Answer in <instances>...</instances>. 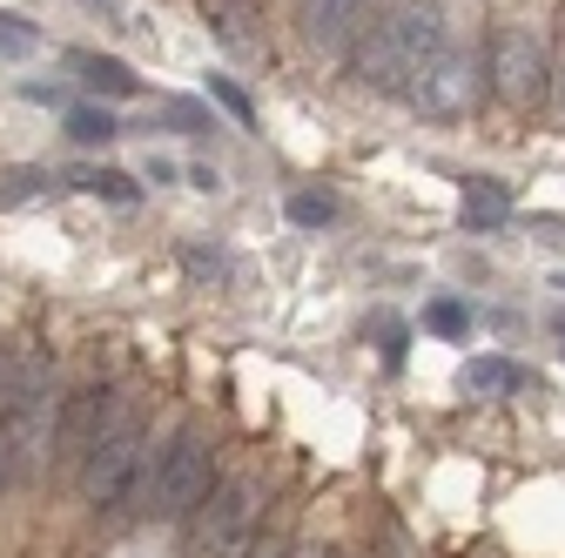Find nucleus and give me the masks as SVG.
Here are the masks:
<instances>
[{"label": "nucleus", "mask_w": 565, "mask_h": 558, "mask_svg": "<svg viewBox=\"0 0 565 558\" xmlns=\"http://www.w3.org/2000/svg\"><path fill=\"white\" fill-rule=\"evenodd\" d=\"M484 82L491 95H499L505 108H545L552 101V54L532 28L505 21V28H491V61H484Z\"/></svg>", "instance_id": "nucleus-6"}, {"label": "nucleus", "mask_w": 565, "mask_h": 558, "mask_svg": "<svg viewBox=\"0 0 565 558\" xmlns=\"http://www.w3.org/2000/svg\"><path fill=\"white\" fill-rule=\"evenodd\" d=\"M263 512H269V484L256 471H230L216 492L189 512L182 558H256L263 545Z\"/></svg>", "instance_id": "nucleus-4"}, {"label": "nucleus", "mask_w": 565, "mask_h": 558, "mask_svg": "<svg viewBox=\"0 0 565 558\" xmlns=\"http://www.w3.org/2000/svg\"><path fill=\"white\" fill-rule=\"evenodd\" d=\"M364 14H371V0H297L303 41H310V47H323V54L358 47V34H364Z\"/></svg>", "instance_id": "nucleus-9"}, {"label": "nucleus", "mask_w": 565, "mask_h": 558, "mask_svg": "<svg viewBox=\"0 0 565 558\" xmlns=\"http://www.w3.org/2000/svg\"><path fill=\"white\" fill-rule=\"evenodd\" d=\"M558 121H565V41H558V54H552V101H545Z\"/></svg>", "instance_id": "nucleus-23"}, {"label": "nucleus", "mask_w": 565, "mask_h": 558, "mask_svg": "<svg viewBox=\"0 0 565 558\" xmlns=\"http://www.w3.org/2000/svg\"><path fill=\"white\" fill-rule=\"evenodd\" d=\"M61 182L47 175V169H8L0 175V208H21V202H41V195H54Z\"/></svg>", "instance_id": "nucleus-14"}, {"label": "nucleus", "mask_w": 565, "mask_h": 558, "mask_svg": "<svg viewBox=\"0 0 565 558\" xmlns=\"http://www.w3.org/2000/svg\"><path fill=\"white\" fill-rule=\"evenodd\" d=\"M88 8H102V14H115V0H88Z\"/></svg>", "instance_id": "nucleus-26"}, {"label": "nucleus", "mask_w": 565, "mask_h": 558, "mask_svg": "<svg viewBox=\"0 0 565 558\" xmlns=\"http://www.w3.org/2000/svg\"><path fill=\"white\" fill-rule=\"evenodd\" d=\"M67 135H75L82 149H102V142H115V135H121V121L108 108H67Z\"/></svg>", "instance_id": "nucleus-15"}, {"label": "nucleus", "mask_w": 565, "mask_h": 558, "mask_svg": "<svg viewBox=\"0 0 565 558\" xmlns=\"http://www.w3.org/2000/svg\"><path fill=\"white\" fill-rule=\"evenodd\" d=\"M67 67L82 75V88H95V95H108V101H128V95H141V82L128 75V67H121L115 54H67Z\"/></svg>", "instance_id": "nucleus-10"}, {"label": "nucleus", "mask_w": 565, "mask_h": 558, "mask_svg": "<svg viewBox=\"0 0 565 558\" xmlns=\"http://www.w3.org/2000/svg\"><path fill=\"white\" fill-rule=\"evenodd\" d=\"M525 384H532V371L512 364V357H471L465 364V390H478V397H512Z\"/></svg>", "instance_id": "nucleus-11"}, {"label": "nucleus", "mask_w": 565, "mask_h": 558, "mask_svg": "<svg viewBox=\"0 0 565 558\" xmlns=\"http://www.w3.org/2000/svg\"><path fill=\"white\" fill-rule=\"evenodd\" d=\"M323 558H343V551H323Z\"/></svg>", "instance_id": "nucleus-27"}, {"label": "nucleus", "mask_w": 565, "mask_h": 558, "mask_svg": "<svg viewBox=\"0 0 565 558\" xmlns=\"http://www.w3.org/2000/svg\"><path fill=\"white\" fill-rule=\"evenodd\" d=\"M216 484H223L216 477V438H209L202 425H182V431H169V444H156L128 512L135 518H189Z\"/></svg>", "instance_id": "nucleus-3"}, {"label": "nucleus", "mask_w": 565, "mask_h": 558, "mask_svg": "<svg viewBox=\"0 0 565 558\" xmlns=\"http://www.w3.org/2000/svg\"><path fill=\"white\" fill-rule=\"evenodd\" d=\"M290 223H303V229H323V223H337V195H290Z\"/></svg>", "instance_id": "nucleus-19"}, {"label": "nucleus", "mask_w": 565, "mask_h": 558, "mask_svg": "<svg viewBox=\"0 0 565 558\" xmlns=\"http://www.w3.org/2000/svg\"><path fill=\"white\" fill-rule=\"evenodd\" d=\"M478 95H484V75H478V54L451 34L431 61L417 67V82H411V108L417 115H431V121H458V115H471L478 108Z\"/></svg>", "instance_id": "nucleus-7"}, {"label": "nucleus", "mask_w": 565, "mask_h": 558, "mask_svg": "<svg viewBox=\"0 0 565 558\" xmlns=\"http://www.w3.org/2000/svg\"><path fill=\"white\" fill-rule=\"evenodd\" d=\"M451 41V21L438 0H384V8L364 21L358 47H350V67L371 95H411L417 67L431 61Z\"/></svg>", "instance_id": "nucleus-2"}, {"label": "nucleus", "mask_w": 565, "mask_h": 558, "mask_svg": "<svg viewBox=\"0 0 565 558\" xmlns=\"http://www.w3.org/2000/svg\"><path fill=\"white\" fill-rule=\"evenodd\" d=\"M182 269L195 276V283H230V256L223 249H202V243L182 249Z\"/></svg>", "instance_id": "nucleus-17"}, {"label": "nucleus", "mask_w": 565, "mask_h": 558, "mask_svg": "<svg viewBox=\"0 0 565 558\" xmlns=\"http://www.w3.org/2000/svg\"><path fill=\"white\" fill-rule=\"evenodd\" d=\"M149 458H156V431H149V417L135 410V397L121 404V417L108 425V438L88 451V464L75 471V492L95 505V512H115V505H128L135 498V484H141V471H149Z\"/></svg>", "instance_id": "nucleus-5"}, {"label": "nucleus", "mask_w": 565, "mask_h": 558, "mask_svg": "<svg viewBox=\"0 0 565 558\" xmlns=\"http://www.w3.org/2000/svg\"><path fill=\"white\" fill-rule=\"evenodd\" d=\"M209 95H216V101H223V108H230L236 121H256V108H249V95H243V88H236L230 75H209Z\"/></svg>", "instance_id": "nucleus-21"}, {"label": "nucleus", "mask_w": 565, "mask_h": 558, "mask_svg": "<svg viewBox=\"0 0 565 558\" xmlns=\"http://www.w3.org/2000/svg\"><path fill=\"white\" fill-rule=\"evenodd\" d=\"M162 115H169V121H175V128H182V135H202V128H216V121H209V115H202V108H195V101H169V108H162Z\"/></svg>", "instance_id": "nucleus-22"}, {"label": "nucleus", "mask_w": 565, "mask_h": 558, "mask_svg": "<svg viewBox=\"0 0 565 558\" xmlns=\"http://www.w3.org/2000/svg\"><path fill=\"white\" fill-rule=\"evenodd\" d=\"M121 390H108V384H82V390H67V404H61V431H54V464L61 471H82L88 464V451L108 438V425L121 417Z\"/></svg>", "instance_id": "nucleus-8"}, {"label": "nucleus", "mask_w": 565, "mask_h": 558, "mask_svg": "<svg viewBox=\"0 0 565 558\" xmlns=\"http://www.w3.org/2000/svg\"><path fill=\"white\" fill-rule=\"evenodd\" d=\"M256 558H290V538H282V532H263V545H256Z\"/></svg>", "instance_id": "nucleus-24"}, {"label": "nucleus", "mask_w": 565, "mask_h": 558, "mask_svg": "<svg viewBox=\"0 0 565 558\" xmlns=\"http://www.w3.org/2000/svg\"><path fill=\"white\" fill-rule=\"evenodd\" d=\"M202 14H209V34H216L223 47H236V54H249L256 47V34H249V0H202Z\"/></svg>", "instance_id": "nucleus-13"}, {"label": "nucleus", "mask_w": 565, "mask_h": 558, "mask_svg": "<svg viewBox=\"0 0 565 558\" xmlns=\"http://www.w3.org/2000/svg\"><path fill=\"white\" fill-rule=\"evenodd\" d=\"M465 558H499V551H491V545H478V551H465Z\"/></svg>", "instance_id": "nucleus-25"}, {"label": "nucleus", "mask_w": 565, "mask_h": 558, "mask_svg": "<svg viewBox=\"0 0 565 558\" xmlns=\"http://www.w3.org/2000/svg\"><path fill=\"white\" fill-rule=\"evenodd\" d=\"M67 189H88V195H108V202H135L141 195L135 175H121V169H75V175H67Z\"/></svg>", "instance_id": "nucleus-16"}, {"label": "nucleus", "mask_w": 565, "mask_h": 558, "mask_svg": "<svg viewBox=\"0 0 565 558\" xmlns=\"http://www.w3.org/2000/svg\"><path fill=\"white\" fill-rule=\"evenodd\" d=\"M424 330H431V336H465V330H471V316H465V303L438 297L431 310H424Z\"/></svg>", "instance_id": "nucleus-20"}, {"label": "nucleus", "mask_w": 565, "mask_h": 558, "mask_svg": "<svg viewBox=\"0 0 565 558\" xmlns=\"http://www.w3.org/2000/svg\"><path fill=\"white\" fill-rule=\"evenodd\" d=\"M505 216H512V189L505 182H491V175L465 182V229H499Z\"/></svg>", "instance_id": "nucleus-12"}, {"label": "nucleus", "mask_w": 565, "mask_h": 558, "mask_svg": "<svg viewBox=\"0 0 565 558\" xmlns=\"http://www.w3.org/2000/svg\"><path fill=\"white\" fill-rule=\"evenodd\" d=\"M61 377L54 357L14 351V384L0 397V492H21L54 464V431H61Z\"/></svg>", "instance_id": "nucleus-1"}, {"label": "nucleus", "mask_w": 565, "mask_h": 558, "mask_svg": "<svg viewBox=\"0 0 565 558\" xmlns=\"http://www.w3.org/2000/svg\"><path fill=\"white\" fill-rule=\"evenodd\" d=\"M34 47H41V34L21 14H0V61H28Z\"/></svg>", "instance_id": "nucleus-18"}]
</instances>
